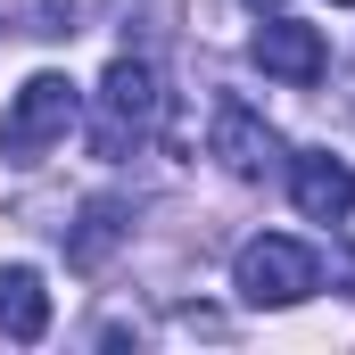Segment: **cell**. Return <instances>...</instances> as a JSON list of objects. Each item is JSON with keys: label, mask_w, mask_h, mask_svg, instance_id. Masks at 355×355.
<instances>
[{"label": "cell", "mask_w": 355, "mask_h": 355, "mask_svg": "<svg viewBox=\"0 0 355 355\" xmlns=\"http://www.w3.org/2000/svg\"><path fill=\"white\" fill-rule=\"evenodd\" d=\"M207 149H215V166L232 182H265L289 166V149H281V132H272L265 116L248 107V99H215V124H207Z\"/></svg>", "instance_id": "277c9868"}, {"label": "cell", "mask_w": 355, "mask_h": 355, "mask_svg": "<svg viewBox=\"0 0 355 355\" xmlns=\"http://www.w3.org/2000/svg\"><path fill=\"white\" fill-rule=\"evenodd\" d=\"M50 331V289H42V272L33 265H0V339H42Z\"/></svg>", "instance_id": "52a82bcc"}, {"label": "cell", "mask_w": 355, "mask_h": 355, "mask_svg": "<svg viewBox=\"0 0 355 355\" xmlns=\"http://www.w3.org/2000/svg\"><path fill=\"white\" fill-rule=\"evenodd\" d=\"M232 289L248 297V306H306L314 289H322V257L306 248V240H289V232H265V240H248L240 257H232Z\"/></svg>", "instance_id": "3957f363"}, {"label": "cell", "mask_w": 355, "mask_h": 355, "mask_svg": "<svg viewBox=\"0 0 355 355\" xmlns=\"http://www.w3.org/2000/svg\"><path fill=\"white\" fill-rule=\"evenodd\" d=\"M339 8H355V0H339Z\"/></svg>", "instance_id": "30bf717a"}, {"label": "cell", "mask_w": 355, "mask_h": 355, "mask_svg": "<svg viewBox=\"0 0 355 355\" xmlns=\"http://www.w3.org/2000/svg\"><path fill=\"white\" fill-rule=\"evenodd\" d=\"M248 58L265 67L272 83H289V91L322 83V67H331V50H322V33H314V25H297V17H265V25L248 33Z\"/></svg>", "instance_id": "5b68a950"}, {"label": "cell", "mask_w": 355, "mask_h": 355, "mask_svg": "<svg viewBox=\"0 0 355 355\" xmlns=\"http://www.w3.org/2000/svg\"><path fill=\"white\" fill-rule=\"evenodd\" d=\"M248 8H281V0H248Z\"/></svg>", "instance_id": "9c48e42d"}, {"label": "cell", "mask_w": 355, "mask_h": 355, "mask_svg": "<svg viewBox=\"0 0 355 355\" xmlns=\"http://www.w3.org/2000/svg\"><path fill=\"white\" fill-rule=\"evenodd\" d=\"M75 124H83V91L67 83V75H25L17 99L0 107V157L8 166H42Z\"/></svg>", "instance_id": "6da1fadb"}, {"label": "cell", "mask_w": 355, "mask_h": 355, "mask_svg": "<svg viewBox=\"0 0 355 355\" xmlns=\"http://www.w3.org/2000/svg\"><path fill=\"white\" fill-rule=\"evenodd\" d=\"M124 232H132V215H124L116 198H91V207H83V223L67 232V257H75V265L91 272V265H107V248H116Z\"/></svg>", "instance_id": "ba28073f"}, {"label": "cell", "mask_w": 355, "mask_h": 355, "mask_svg": "<svg viewBox=\"0 0 355 355\" xmlns=\"http://www.w3.org/2000/svg\"><path fill=\"white\" fill-rule=\"evenodd\" d=\"M149 132H157V75H149V58H116L91 91V149L132 157Z\"/></svg>", "instance_id": "7a4b0ae2"}, {"label": "cell", "mask_w": 355, "mask_h": 355, "mask_svg": "<svg viewBox=\"0 0 355 355\" xmlns=\"http://www.w3.org/2000/svg\"><path fill=\"white\" fill-rule=\"evenodd\" d=\"M289 198L306 223H347L355 215V166L331 157V149H297L289 157Z\"/></svg>", "instance_id": "8992f818"}]
</instances>
